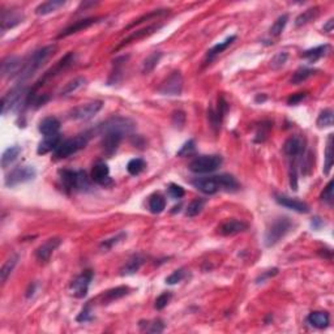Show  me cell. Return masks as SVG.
Here are the masks:
<instances>
[{
    "instance_id": "9c48e42d",
    "label": "cell",
    "mask_w": 334,
    "mask_h": 334,
    "mask_svg": "<svg viewBox=\"0 0 334 334\" xmlns=\"http://www.w3.org/2000/svg\"><path fill=\"white\" fill-rule=\"evenodd\" d=\"M103 107V102L102 101H93L80 105L77 107H74L73 110H71L70 118L72 120H90L92 118H94Z\"/></svg>"
},
{
    "instance_id": "f907efd6",
    "label": "cell",
    "mask_w": 334,
    "mask_h": 334,
    "mask_svg": "<svg viewBox=\"0 0 334 334\" xmlns=\"http://www.w3.org/2000/svg\"><path fill=\"white\" fill-rule=\"evenodd\" d=\"M187 276V270L184 268H180L178 270H175L170 274V276L166 278V284L167 285H176L179 282H182Z\"/></svg>"
},
{
    "instance_id": "7a4b0ae2",
    "label": "cell",
    "mask_w": 334,
    "mask_h": 334,
    "mask_svg": "<svg viewBox=\"0 0 334 334\" xmlns=\"http://www.w3.org/2000/svg\"><path fill=\"white\" fill-rule=\"evenodd\" d=\"M292 229V222L287 217H280L277 218L276 221L273 222L272 225L269 226V229L265 233V245L266 247H274L277 243H280L286 235H287Z\"/></svg>"
},
{
    "instance_id": "7402d4cb",
    "label": "cell",
    "mask_w": 334,
    "mask_h": 334,
    "mask_svg": "<svg viewBox=\"0 0 334 334\" xmlns=\"http://www.w3.org/2000/svg\"><path fill=\"white\" fill-rule=\"evenodd\" d=\"M90 178H92V180L94 183H97L99 186H107V184H110L111 179H110L109 166L105 162H98L97 165H94Z\"/></svg>"
},
{
    "instance_id": "ffe728a7",
    "label": "cell",
    "mask_w": 334,
    "mask_h": 334,
    "mask_svg": "<svg viewBox=\"0 0 334 334\" xmlns=\"http://www.w3.org/2000/svg\"><path fill=\"white\" fill-rule=\"evenodd\" d=\"M247 229H248V225L245 222L239 221V219H227L219 226L218 231L222 237H233L239 233H243Z\"/></svg>"
},
{
    "instance_id": "7bdbcfd3",
    "label": "cell",
    "mask_w": 334,
    "mask_h": 334,
    "mask_svg": "<svg viewBox=\"0 0 334 334\" xmlns=\"http://www.w3.org/2000/svg\"><path fill=\"white\" fill-rule=\"evenodd\" d=\"M204 206H205V200L204 198H196L193 201H191L190 205L187 206L186 215L187 217H196V215L201 213Z\"/></svg>"
},
{
    "instance_id": "9f6ffc18",
    "label": "cell",
    "mask_w": 334,
    "mask_h": 334,
    "mask_svg": "<svg viewBox=\"0 0 334 334\" xmlns=\"http://www.w3.org/2000/svg\"><path fill=\"white\" fill-rule=\"evenodd\" d=\"M194 149H196V146H194V141L193 140H188L186 144L183 145L182 148H180V150L178 152V156L179 157L191 156V154H193L194 153Z\"/></svg>"
},
{
    "instance_id": "11a10c76",
    "label": "cell",
    "mask_w": 334,
    "mask_h": 334,
    "mask_svg": "<svg viewBox=\"0 0 334 334\" xmlns=\"http://www.w3.org/2000/svg\"><path fill=\"white\" fill-rule=\"evenodd\" d=\"M171 296H172V294H171V292H168V291L164 292V294H161V295L156 299V304H154L156 310H158V311L164 310L167 304H168V302L171 300Z\"/></svg>"
},
{
    "instance_id": "4dcf8cb0",
    "label": "cell",
    "mask_w": 334,
    "mask_h": 334,
    "mask_svg": "<svg viewBox=\"0 0 334 334\" xmlns=\"http://www.w3.org/2000/svg\"><path fill=\"white\" fill-rule=\"evenodd\" d=\"M21 150H23V149H21V146H19V145H13V146H9L8 149H5L3 153V156H1V167H3V168H7L8 166H11V165L17 160V157L20 156Z\"/></svg>"
},
{
    "instance_id": "83f0119b",
    "label": "cell",
    "mask_w": 334,
    "mask_h": 334,
    "mask_svg": "<svg viewBox=\"0 0 334 334\" xmlns=\"http://www.w3.org/2000/svg\"><path fill=\"white\" fill-rule=\"evenodd\" d=\"M307 321L311 327L316 328V329H325L331 323V317L327 312L316 311L308 315Z\"/></svg>"
},
{
    "instance_id": "d590c367",
    "label": "cell",
    "mask_w": 334,
    "mask_h": 334,
    "mask_svg": "<svg viewBox=\"0 0 334 334\" xmlns=\"http://www.w3.org/2000/svg\"><path fill=\"white\" fill-rule=\"evenodd\" d=\"M319 12H320L319 7H315V8H310V9H307V11H304L303 13H300V15L295 19V26L296 27L304 26V25H307L308 23L313 21V20L319 16Z\"/></svg>"
},
{
    "instance_id": "94428289",
    "label": "cell",
    "mask_w": 334,
    "mask_h": 334,
    "mask_svg": "<svg viewBox=\"0 0 334 334\" xmlns=\"http://www.w3.org/2000/svg\"><path fill=\"white\" fill-rule=\"evenodd\" d=\"M333 27H334V20L331 19V20H328V23L324 25L323 30L325 31V33H331V31L333 30Z\"/></svg>"
},
{
    "instance_id": "8fae6325",
    "label": "cell",
    "mask_w": 334,
    "mask_h": 334,
    "mask_svg": "<svg viewBox=\"0 0 334 334\" xmlns=\"http://www.w3.org/2000/svg\"><path fill=\"white\" fill-rule=\"evenodd\" d=\"M74 62V54L73 52H70V54H67L64 58H62L60 60H59L56 64H55L52 68H51L50 71H47L46 73L43 74V77L41 78V80H38V81L35 82V86L33 88V90H31L30 93H34L35 90L39 89L41 86L45 85V82L48 81V80H51L52 77H55V76H58L60 72H63L64 70H67L68 67L72 64V63Z\"/></svg>"
},
{
    "instance_id": "ac0fdd59",
    "label": "cell",
    "mask_w": 334,
    "mask_h": 334,
    "mask_svg": "<svg viewBox=\"0 0 334 334\" xmlns=\"http://www.w3.org/2000/svg\"><path fill=\"white\" fill-rule=\"evenodd\" d=\"M123 136L124 135L118 132H107L102 135L101 146L106 156H113L114 153L117 152L121 140H123Z\"/></svg>"
},
{
    "instance_id": "5b68a950",
    "label": "cell",
    "mask_w": 334,
    "mask_h": 334,
    "mask_svg": "<svg viewBox=\"0 0 334 334\" xmlns=\"http://www.w3.org/2000/svg\"><path fill=\"white\" fill-rule=\"evenodd\" d=\"M135 123L131 119L124 117H113L107 119L106 121L97 125V128L94 129V132L103 135L107 132H118L121 135H128L135 129Z\"/></svg>"
},
{
    "instance_id": "52a82bcc",
    "label": "cell",
    "mask_w": 334,
    "mask_h": 334,
    "mask_svg": "<svg viewBox=\"0 0 334 334\" xmlns=\"http://www.w3.org/2000/svg\"><path fill=\"white\" fill-rule=\"evenodd\" d=\"M223 160L221 156H201L194 158L190 164L188 168L194 174H208L213 172L221 166Z\"/></svg>"
},
{
    "instance_id": "6125c7cd",
    "label": "cell",
    "mask_w": 334,
    "mask_h": 334,
    "mask_svg": "<svg viewBox=\"0 0 334 334\" xmlns=\"http://www.w3.org/2000/svg\"><path fill=\"white\" fill-rule=\"evenodd\" d=\"M323 225H324V222L321 221V218H319V217L313 218V221H312V226H313V229L319 230Z\"/></svg>"
},
{
    "instance_id": "7dc6e473",
    "label": "cell",
    "mask_w": 334,
    "mask_h": 334,
    "mask_svg": "<svg viewBox=\"0 0 334 334\" xmlns=\"http://www.w3.org/2000/svg\"><path fill=\"white\" fill-rule=\"evenodd\" d=\"M146 167V162L143 158H133L127 165V171L131 175H139L145 170Z\"/></svg>"
},
{
    "instance_id": "30bf717a",
    "label": "cell",
    "mask_w": 334,
    "mask_h": 334,
    "mask_svg": "<svg viewBox=\"0 0 334 334\" xmlns=\"http://www.w3.org/2000/svg\"><path fill=\"white\" fill-rule=\"evenodd\" d=\"M92 280H93V272L92 270H85L82 274L76 277L70 285L71 295L77 298V299L85 298L88 291H89V286Z\"/></svg>"
},
{
    "instance_id": "d6986e66",
    "label": "cell",
    "mask_w": 334,
    "mask_h": 334,
    "mask_svg": "<svg viewBox=\"0 0 334 334\" xmlns=\"http://www.w3.org/2000/svg\"><path fill=\"white\" fill-rule=\"evenodd\" d=\"M227 109H229L227 102L225 101V98L221 97L219 99H218L217 109L209 110L208 117H209L210 124H212V127L215 129V132H217L218 129H219V127H221V121H222V119H223V117H225V114L227 113Z\"/></svg>"
},
{
    "instance_id": "4316f807",
    "label": "cell",
    "mask_w": 334,
    "mask_h": 334,
    "mask_svg": "<svg viewBox=\"0 0 334 334\" xmlns=\"http://www.w3.org/2000/svg\"><path fill=\"white\" fill-rule=\"evenodd\" d=\"M38 129L39 132L43 135V137L56 135V133H59V129H60V121L54 117H47L39 123Z\"/></svg>"
},
{
    "instance_id": "d6a6232c",
    "label": "cell",
    "mask_w": 334,
    "mask_h": 334,
    "mask_svg": "<svg viewBox=\"0 0 334 334\" xmlns=\"http://www.w3.org/2000/svg\"><path fill=\"white\" fill-rule=\"evenodd\" d=\"M161 59H162V52H161V51H154V52H152L149 56H146V59H145L144 63H143L141 72L144 74H149L150 72H153L154 68L158 66V63H160Z\"/></svg>"
},
{
    "instance_id": "836d02e7",
    "label": "cell",
    "mask_w": 334,
    "mask_h": 334,
    "mask_svg": "<svg viewBox=\"0 0 334 334\" xmlns=\"http://www.w3.org/2000/svg\"><path fill=\"white\" fill-rule=\"evenodd\" d=\"M235 39H237V35H231V37H229V38L226 39V41H223V42L217 43L215 46H213L209 51H208V54H206V59H208V60H212V59L215 58L217 55L222 54L223 51L227 50V48L233 45Z\"/></svg>"
},
{
    "instance_id": "6f0895ef",
    "label": "cell",
    "mask_w": 334,
    "mask_h": 334,
    "mask_svg": "<svg viewBox=\"0 0 334 334\" xmlns=\"http://www.w3.org/2000/svg\"><path fill=\"white\" fill-rule=\"evenodd\" d=\"M168 193H170V196L172 198H182L184 194H186V192H184V188L180 186H178V184H170V187H168Z\"/></svg>"
},
{
    "instance_id": "ee69618b",
    "label": "cell",
    "mask_w": 334,
    "mask_h": 334,
    "mask_svg": "<svg viewBox=\"0 0 334 334\" xmlns=\"http://www.w3.org/2000/svg\"><path fill=\"white\" fill-rule=\"evenodd\" d=\"M333 111L331 109H327L321 111L316 120V124L319 128H328V127H332L333 125Z\"/></svg>"
},
{
    "instance_id": "44dd1931",
    "label": "cell",
    "mask_w": 334,
    "mask_h": 334,
    "mask_svg": "<svg viewBox=\"0 0 334 334\" xmlns=\"http://www.w3.org/2000/svg\"><path fill=\"white\" fill-rule=\"evenodd\" d=\"M276 201L280 204V205L287 208V209H291L294 212H298V213H308L310 212V206L306 204V202L300 201V200H296V198L288 197L286 194H277Z\"/></svg>"
},
{
    "instance_id": "ab89813d",
    "label": "cell",
    "mask_w": 334,
    "mask_h": 334,
    "mask_svg": "<svg viewBox=\"0 0 334 334\" xmlns=\"http://www.w3.org/2000/svg\"><path fill=\"white\" fill-rule=\"evenodd\" d=\"M85 84H86V80L84 77L73 78L72 81H70L68 84H66V86H64L62 90H60V94L66 97V95H70V94L76 93L77 90H80L81 88H84V85H85Z\"/></svg>"
},
{
    "instance_id": "e575fe53",
    "label": "cell",
    "mask_w": 334,
    "mask_h": 334,
    "mask_svg": "<svg viewBox=\"0 0 334 334\" xmlns=\"http://www.w3.org/2000/svg\"><path fill=\"white\" fill-rule=\"evenodd\" d=\"M334 162V150H333V135H329L325 148V162H324V174L329 175Z\"/></svg>"
},
{
    "instance_id": "91938a15",
    "label": "cell",
    "mask_w": 334,
    "mask_h": 334,
    "mask_svg": "<svg viewBox=\"0 0 334 334\" xmlns=\"http://www.w3.org/2000/svg\"><path fill=\"white\" fill-rule=\"evenodd\" d=\"M307 97V94L306 93H296V94H292V97L288 98L287 103L290 106H295L298 105L299 102H302L304 99V98Z\"/></svg>"
},
{
    "instance_id": "f5cc1de1",
    "label": "cell",
    "mask_w": 334,
    "mask_h": 334,
    "mask_svg": "<svg viewBox=\"0 0 334 334\" xmlns=\"http://www.w3.org/2000/svg\"><path fill=\"white\" fill-rule=\"evenodd\" d=\"M333 186H334L333 180H331V182L328 183V186L324 188L323 193H321V196H320V198H321L324 202H327L328 205H333V201H334Z\"/></svg>"
},
{
    "instance_id": "be15d7a7",
    "label": "cell",
    "mask_w": 334,
    "mask_h": 334,
    "mask_svg": "<svg viewBox=\"0 0 334 334\" xmlns=\"http://www.w3.org/2000/svg\"><path fill=\"white\" fill-rule=\"evenodd\" d=\"M34 288H35V284L33 285V287H31V285L29 286V290L26 291V298H30V296L34 294Z\"/></svg>"
},
{
    "instance_id": "f6af8a7d",
    "label": "cell",
    "mask_w": 334,
    "mask_h": 334,
    "mask_svg": "<svg viewBox=\"0 0 334 334\" xmlns=\"http://www.w3.org/2000/svg\"><path fill=\"white\" fill-rule=\"evenodd\" d=\"M287 21H288V15L280 16V17L274 21L272 27H270V35H272V37H280V35L284 33Z\"/></svg>"
},
{
    "instance_id": "2e32d148",
    "label": "cell",
    "mask_w": 334,
    "mask_h": 334,
    "mask_svg": "<svg viewBox=\"0 0 334 334\" xmlns=\"http://www.w3.org/2000/svg\"><path fill=\"white\" fill-rule=\"evenodd\" d=\"M192 186L205 194H214L217 193L218 191H221L217 175L208 176V178H196L192 180Z\"/></svg>"
},
{
    "instance_id": "5bb4252c",
    "label": "cell",
    "mask_w": 334,
    "mask_h": 334,
    "mask_svg": "<svg viewBox=\"0 0 334 334\" xmlns=\"http://www.w3.org/2000/svg\"><path fill=\"white\" fill-rule=\"evenodd\" d=\"M25 19V16L20 9H3L1 17H0V27L1 31L5 33L8 29L17 26Z\"/></svg>"
},
{
    "instance_id": "c3c4849f",
    "label": "cell",
    "mask_w": 334,
    "mask_h": 334,
    "mask_svg": "<svg viewBox=\"0 0 334 334\" xmlns=\"http://www.w3.org/2000/svg\"><path fill=\"white\" fill-rule=\"evenodd\" d=\"M288 59V54L286 52V51H280V52H277L274 56H273V59L270 60V67H272V70H281L282 67L286 64V62H287Z\"/></svg>"
},
{
    "instance_id": "9a60e30c",
    "label": "cell",
    "mask_w": 334,
    "mask_h": 334,
    "mask_svg": "<svg viewBox=\"0 0 334 334\" xmlns=\"http://www.w3.org/2000/svg\"><path fill=\"white\" fill-rule=\"evenodd\" d=\"M62 243L60 238H50L47 239L42 245H39L38 248L35 249V257L39 262H47L50 260V257L52 256V253L55 252V249L58 248Z\"/></svg>"
},
{
    "instance_id": "ba28073f",
    "label": "cell",
    "mask_w": 334,
    "mask_h": 334,
    "mask_svg": "<svg viewBox=\"0 0 334 334\" xmlns=\"http://www.w3.org/2000/svg\"><path fill=\"white\" fill-rule=\"evenodd\" d=\"M37 175V171L33 166H17L16 168L9 172L5 178V186L7 187H16L19 184H23V183L30 182L35 178Z\"/></svg>"
},
{
    "instance_id": "603a6c76",
    "label": "cell",
    "mask_w": 334,
    "mask_h": 334,
    "mask_svg": "<svg viewBox=\"0 0 334 334\" xmlns=\"http://www.w3.org/2000/svg\"><path fill=\"white\" fill-rule=\"evenodd\" d=\"M304 150V140L300 136H291L288 137L284 145V152L286 156L295 157L300 156Z\"/></svg>"
},
{
    "instance_id": "f546056e",
    "label": "cell",
    "mask_w": 334,
    "mask_h": 334,
    "mask_svg": "<svg viewBox=\"0 0 334 334\" xmlns=\"http://www.w3.org/2000/svg\"><path fill=\"white\" fill-rule=\"evenodd\" d=\"M64 4H66L64 0H48V1L41 3L38 7L35 8V15L37 16L50 15L52 12L58 11L59 8H62Z\"/></svg>"
},
{
    "instance_id": "60d3db41",
    "label": "cell",
    "mask_w": 334,
    "mask_h": 334,
    "mask_svg": "<svg viewBox=\"0 0 334 334\" xmlns=\"http://www.w3.org/2000/svg\"><path fill=\"white\" fill-rule=\"evenodd\" d=\"M328 48H329L328 45H324V46H317V47H315V48H311V50L304 51L303 54H302V58L308 59L310 62H316V60H319V59H321L324 55L327 54Z\"/></svg>"
},
{
    "instance_id": "1f68e13d",
    "label": "cell",
    "mask_w": 334,
    "mask_h": 334,
    "mask_svg": "<svg viewBox=\"0 0 334 334\" xmlns=\"http://www.w3.org/2000/svg\"><path fill=\"white\" fill-rule=\"evenodd\" d=\"M19 262V255L13 253L9 259L3 264L1 269H0V280L1 284H5L8 280V277L11 276V273L13 272V269L16 268V265Z\"/></svg>"
},
{
    "instance_id": "db71d44e",
    "label": "cell",
    "mask_w": 334,
    "mask_h": 334,
    "mask_svg": "<svg viewBox=\"0 0 334 334\" xmlns=\"http://www.w3.org/2000/svg\"><path fill=\"white\" fill-rule=\"evenodd\" d=\"M184 124H186V114L180 111V110L175 111L172 114V125H174L175 128L182 129L184 127Z\"/></svg>"
},
{
    "instance_id": "484cf974",
    "label": "cell",
    "mask_w": 334,
    "mask_h": 334,
    "mask_svg": "<svg viewBox=\"0 0 334 334\" xmlns=\"http://www.w3.org/2000/svg\"><path fill=\"white\" fill-rule=\"evenodd\" d=\"M129 287L127 286H118L115 288H111V290H107L106 292H103L98 299L101 300L102 304H110L115 302V300L121 299L123 296L128 295Z\"/></svg>"
},
{
    "instance_id": "7c38bea8",
    "label": "cell",
    "mask_w": 334,
    "mask_h": 334,
    "mask_svg": "<svg viewBox=\"0 0 334 334\" xmlns=\"http://www.w3.org/2000/svg\"><path fill=\"white\" fill-rule=\"evenodd\" d=\"M183 90V76L180 72H172L168 77L165 80L161 86L158 88V92L164 95H180Z\"/></svg>"
},
{
    "instance_id": "680465c9",
    "label": "cell",
    "mask_w": 334,
    "mask_h": 334,
    "mask_svg": "<svg viewBox=\"0 0 334 334\" xmlns=\"http://www.w3.org/2000/svg\"><path fill=\"white\" fill-rule=\"evenodd\" d=\"M277 274H278V269L277 268L272 269V270H266V272L262 273V274L257 278L256 284H264L265 281L269 280V278H272V277L277 276Z\"/></svg>"
},
{
    "instance_id": "d4e9b609",
    "label": "cell",
    "mask_w": 334,
    "mask_h": 334,
    "mask_svg": "<svg viewBox=\"0 0 334 334\" xmlns=\"http://www.w3.org/2000/svg\"><path fill=\"white\" fill-rule=\"evenodd\" d=\"M60 143H62L60 133L51 135V136H45L43 140L39 143L38 148H37V153H38L39 156H43V154H47V153L55 152V149L58 148Z\"/></svg>"
},
{
    "instance_id": "cb8c5ba5",
    "label": "cell",
    "mask_w": 334,
    "mask_h": 334,
    "mask_svg": "<svg viewBox=\"0 0 334 334\" xmlns=\"http://www.w3.org/2000/svg\"><path fill=\"white\" fill-rule=\"evenodd\" d=\"M98 20L99 19L89 17V19H84V20H80V21H76V23L72 24V25H70V26L67 27V29H64V30H63L62 33L58 35V39L66 38V37H70V35L74 34V33H78V31L85 30V29H88L89 26H92V25H94L95 23H98Z\"/></svg>"
},
{
    "instance_id": "681fc988",
    "label": "cell",
    "mask_w": 334,
    "mask_h": 334,
    "mask_svg": "<svg viewBox=\"0 0 334 334\" xmlns=\"http://www.w3.org/2000/svg\"><path fill=\"white\" fill-rule=\"evenodd\" d=\"M93 310H92V302L85 304V307L82 308L81 312L78 313V316L76 317L78 323H88V321H92L93 320Z\"/></svg>"
},
{
    "instance_id": "b9f144b4",
    "label": "cell",
    "mask_w": 334,
    "mask_h": 334,
    "mask_svg": "<svg viewBox=\"0 0 334 334\" xmlns=\"http://www.w3.org/2000/svg\"><path fill=\"white\" fill-rule=\"evenodd\" d=\"M140 328L148 333H162L165 331V324L162 320H153V321H140Z\"/></svg>"
},
{
    "instance_id": "6da1fadb",
    "label": "cell",
    "mask_w": 334,
    "mask_h": 334,
    "mask_svg": "<svg viewBox=\"0 0 334 334\" xmlns=\"http://www.w3.org/2000/svg\"><path fill=\"white\" fill-rule=\"evenodd\" d=\"M55 51H56V45H48V46L42 47V48H39V50L34 51L33 54L29 55V58L26 60H24L21 72L17 76L19 84L33 77L35 72L41 70L46 64L47 60L55 54Z\"/></svg>"
},
{
    "instance_id": "8992f818",
    "label": "cell",
    "mask_w": 334,
    "mask_h": 334,
    "mask_svg": "<svg viewBox=\"0 0 334 334\" xmlns=\"http://www.w3.org/2000/svg\"><path fill=\"white\" fill-rule=\"evenodd\" d=\"M27 95L29 93L24 86L19 85L11 89L7 94H4L1 98V115H7L11 111H15L19 109L21 103L27 101Z\"/></svg>"
},
{
    "instance_id": "74e56055",
    "label": "cell",
    "mask_w": 334,
    "mask_h": 334,
    "mask_svg": "<svg viewBox=\"0 0 334 334\" xmlns=\"http://www.w3.org/2000/svg\"><path fill=\"white\" fill-rule=\"evenodd\" d=\"M316 71L312 70V68H307V67H302L299 70L295 71V73L292 74L291 80L290 82L294 84V85H299L302 82H304L306 80H308L310 77H312L315 74Z\"/></svg>"
},
{
    "instance_id": "816d5d0a",
    "label": "cell",
    "mask_w": 334,
    "mask_h": 334,
    "mask_svg": "<svg viewBox=\"0 0 334 334\" xmlns=\"http://www.w3.org/2000/svg\"><path fill=\"white\" fill-rule=\"evenodd\" d=\"M124 238H127V234L125 233H120L118 234V235H115V237L110 238V239H106V240H103L101 243V248L105 249V251H107V249H111L114 247V245H117L118 243H120Z\"/></svg>"
},
{
    "instance_id": "bcb514c9",
    "label": "cell",
    "mask_w": 334,
    "mask_h": 334,
    "mask_svg": "<svg viewBox=\"0 0 334 334\" xmlns=\"http://www.w3.org/2000/svg\"><path fill=\"white\" fill-rule=\"evenodd\" d=\"M167 13H168V9H158V11H153V12H150V13H146V15H144L143 17H140V19H137L135 23L128 25V26L125 27V30H129V29H132V27L143 24L144 21H148V20H152V19H154V17H160V16L167 15Z\"/></svg>"
},
{
    "instance_id": "f35d334b",
    "label": "cell",
    "mask_w": 334,
    "mask_h": 334,
    "mask_svg": "<svg viewBox=\"0 0 334 334\" xmlns=\"http://www.w3.org/2000/svg\"><path fill=\"white\" fill-rule=\"evenodd\" d=\"M218 182H219V187H221V191H237L239 184H238L237 179L234 178L233 175L229 174H222V175H217Z\"/></svg>"
},
{
    "instance_id": "e7e4bbea",
    "label": "cell",
    "mask_w": 334,
    "mask_h": 334,
    "mask_svg": "<svg viewBox=\"0 0 334 334\" xmlns=\"http://www.w3.org/2000/svg\"><path fill=\"white\" fill-rule=\"evenodd\" d=\"M255 101L256 102H265L266 101V95H265V94H262V95H261V94H259V95H256V98H255Z\"/></svg>"
},
{
    "instance_id": "3957f363",
    "label": "cell",
    "mask_w": 334,
    "mask_h": 334,
    "mask_svg": "<svg viewBox=\"0 0 334 334\" xmlns=\"http://www.w3.org/2000/svg\"><path fill=\"white\" fill-rule=\"evenodd\" d=\"M59 175L67 191H86L90 188V182L85 171L60 170Z\"/></svg>"
},
{
    "instance_id": "f1b7e54d",
    "label": "cell",
    "mask_w": 334,
    "mask_h": 334,
    "mask_svg": "<svg viewBox=\"0 0 334 334\" xmlns=\"http://www.w3.org/2000/svg\"><path fill=\"white\" fill-rule=\"evenodd\" d=\"M143 264H144V257L140 256V255H135L121 266L120 276H132L140 270Z\"/></svg>"
},
{
    "instance_id": "4fadbf2b",
    "label": "cell",
    "mask_w": 334,
    "mask_h": 334,
    "mask_svg": "<svg viewBox=\"0 0 334 334\" xmlns=\"http://www.w3.org/2000/svg\"><path fill=\"white\" fill-rule=\"evenodd\" d=\"M161 27H162V24H153V25H149V26L143 27V29H140V30L133 31V33H131L127 38L123 39V41L118 45L117 48H115L114 51L120 50V48H123V47L128 46L129 43L137 42V41H141V39L146 38V37H149V35H152L153 33H156L158 29H161Z\"/></svg>"
},
{
    "instance_id": "8d00e7d4",
    "label": "cell",
    "mask_w": 334,
    "mask_h": 334,
    "mask_svg": "<svg viewBox=\"0 0 334 334\" xmlns=\"http://www.w3.org/2000/svg\"><path fill=\"white\" fill-rule=\"evenodd\" d=\"M166 208V200L161 193H154L149 198V210L153 214L162 213Z\"/></svg>"
},
{
    "instance_id": "277c9868",
    "label": "cell",
    "mask_w": 334,
    "mask_h": 334,
    "mask_svg": "<svg viewBox=\"0 0 334 334\" xmlns=\"http://www.w3.org/2000/svg\"><path fill=\"white\" fill-rule=\"evenodd\" d=\"M89 143V136L88 133L85 135H78L72 139H68L66 141H62L59 146L55 149L54 158L55 160H64L68 158L70 156L74 154V153L80 152L81 149H84Z\"/></svg>"
},
{
    "instance_id": "e0dca14e",
    "label": "cell",
    "mask_w": 334,
    "mask_h": 334,
    "mask_svg": "<svg viewBox=\"0 0 334 334\" xmlns=\"http://www.w3.org/2000/svg\"><path fill=\"white\" fill-rule=\"evenodd\" d=\"M24 62L19 56H8L1 62V74L3 77L15 78L21 72Z\"/></svg>"
}]
</instances>
